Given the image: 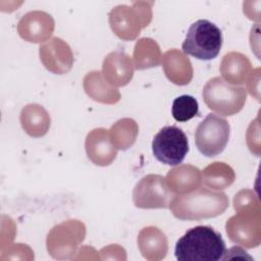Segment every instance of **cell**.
Segmentation results:
<instances>
[{"label":"cell","instance_id":"2e32d148","mask_svg":"<svg viewBox=\"0 0 261 261\" xmlns=\"http://www.w3.org/2000/svg\"><path fill=\"white\" fill-rule=\"evenodd\" d=\"M137 242L142 256L149 261L162 260L167 254V238L156 226L142 228L138 234Z\"/></svg>","mask_w":261,"mask_h":261},{"label":"cell","instance_id":"cb8c5ba5","mask_svg":"<svg viewBox=\"0 0 261 261\" xmlns=\"http://www.w3.org/2000/svg\"><path fill=\"white\" fill-rule=\"evenodd\" d=\"M199 105L196 98L190 95H181L172 102L171 113L176 121L185 122L198 114Z\"/></svg>","mask_w":261,"mask_h":261},{"label":"cell","instance_id":"44dd1931","mask_svg":"<svg viewBox=\"0 0 261 261\" xmlns=\"http://www.w3.org/2000/svg\"><path fill=\"white\" fill-rule=\"evenodd\" d=\"M134 65L137 69H146L159 65L162 54L157 42L151 38H141L134 48Z\"/></svg>","mask_w":261,"mask_h":261},{"label":"cell","instance_id":"3957f363","mask_svg":"<svg viewBox=\"0 0 261 261\" xmlns=\"http://www.w3.org/2000/svg\"><path fill=\"white\" fill-rule=\"evenodd\" d=\"M152 1H135L130 5L120 4L111 9L108 20L112 32L123 41H133L152 20Z\"/></svg>","mask_w":261,"mask_h":261},{"label":"cell","instance_id":"484cf974","mask_svg":"<svg viewBox=\"0 0 261 261\" xmlns=\"http://www.w3.org/2000/svg\"><path fill=\"white\" fill-rule=\"evenodd\" d=\"M259 117H257L254 121L251 122V124L248 127L246 138H247V144L252 153H254L256 156H259L260 154V126H259Z\"/></svg>","mask_w":261,"mask_h":261},{"label":"cell","instance_id":"52a82bcc","mask_svg":"<svg viewBox=\"0 0 261 261\" xmlns=\"http://www.w3.org/2000/svg\"><path fill=\"white\" fill-rule=\"evenodd\" d=\"M229 135L228 121L217 114L210 113L199 123L195 133V143L204 156L214 157L225 149Z\"/></svg>","mask_w":261,"mask_h":261},{"label":"cell","instance_id":"ac0fdd59","mask_svg":"<svg viewBox=\"0 0 261 261\" xmlns=\"http://www.w3.org/2000/svg\"><path fill=\"white\" fill-rule=\"evenodd\" d=\"M219 70L225 82L238 86L247 83L253 68L250 59L245 54L232 51L223 56Z\"/></svg>","mask_w":261,"mask_h":261},{"label":"cell","instance_id":"6da1fadb","mask_svg":"<svg viewBox=\"0 0 261 261\" xmlns=\"http://www.w3.org/2000/svg\"><path fill=\"white\" fill-rule=\"evenodd\" d=\"M225 193L199 188L193 192L174 196L169 209L180 220H201L222 214L228 207Z\"/></svg>","mask_w":261,"mask_h":261},{"label":"cell","instance_id":"30bf717a","mask_svg":"<svg viewBox=\"0 0 261 261\" xmlns=\"http://www.w3.org/2000/svg\"><path fill=\"white\" fill-rule=\"evenodd\" d=\"M226 233L231 242L247 249L256 248L261 243L260 210L239 211L227 219Z\"/></svg>","mask_w":261,"mask_h":261},{"label":"cell","instance_id":"8992f818","mask_svg":"<svg viewBox=\"0 0 261 261\" xmlns=\"http://www.w3.org/2000/svg\"><path fill=\"white\" fill-rule=\"evenodd\" d=\"M86 237V226L77 219L65 220L51 228L46 239L49 255L57 260L73 259Z\"/></svg>","mask_w":261,"mask_h":261},{"label":"cell","instance_id":"ba28073f","mask_svg":"<svg viewBox=\"0 0 261 261\" xmlns=\"http://www.w3.org/2000/svg\"><path fill=\"white\" fill-rule=\"evenodd\" d=\"M152 150L155 158L163 164L178 165L189 151V141L181 128L168 125L155 135Z\"/></svg>","mask_w":261,"mask_h":261},{"label":"cell","instance_id":"e0dca14e","mask_svg":"<svg viewBox=\"0 0 261 261\" xmlns=\"http://www.w3.org/2000/svg\"><path fill=\"white\" fill-rule=\"evenodd\" d=\"M166 181L174 195H182L199 189L202 185L201 170L191 164H181L171 168L167 175Z\"/></svg>","mask_w":261,"mask_h":261},{"label":"cell","instance_id":"7402d4cb","mask_svg":"<svg viewBox=\"0 0 261 261\" xmlns=\"http://www.w3.org/2000/svg\"><path fill=\"white\" fill-rule=\"evenodd\" d=\"M236 179L234 170L224 162H213L206 166L202 173L204 185L212 190L220 191L230 187Z\"/></svg>","mask_w":261,"mask_h":261},{"label":"cell","instance_id":"4316f807","mask_svg":"<svg viewBox=\"0 0 261 261\" xmlns=\"http://www.w3.org/2000/svg\"><path fill=\"white\" fill-rule=\"evenodd\" d=\"M247 88L251 96L259 100L260 97V90H259V85H260V68H256L252 70L251 75L249 76L247 81Z\"/></svg>","mask_w":261,"mask_h":261},{"label":"cell","instance_id":"5bb4252c","mask_svg":"<svg viewBox=\"0 0 261 261\" xmlns=\"http://www.w3.org/2000/svg\"><path fill=\"white\" fill-rule=\"evenodd\" d=\"M134 71V61L122 51H112L103 60L102 74L113 87L126 86L132 81Z\"/></svg>","mask_w":261,"mask_h":261},{"label":"cell","instance_id":"7a4b0ae2","mask_svg":"<svg viewBox=\"0 0 261 261\" xmlns=\"http://www.w3.org/2000/svg\"><path fill=\"white\" fill-rule=\"evenodd\" d=\"M225 252L221 234L208 225L189 229L175 244L174 254L178 261H218Z\"/></svg>","mask_w":261,"mask_h":261},{"label":"cell","instance_id":"d4e9b609","mask_svg":"<svg viewBox=\"0 0 261 261\" xmlns=\"http://www.w3.org/2000/svg\"><path fill=\"white\" fill-rule=\"evenodd\" d=\"M233 208L237 212L248 210H260V203L254 191L244 189L238 192L233 197Z\"/></svg>","mask_w":261,"mask_h":261},{"label":"cell","instance_id":"4fadbf2b","mask_svg":"<svg viewBox=\"0 0 261 261\" xmlns=\"http://www.w3.org/2000/svg\"><path fill=\"white\" fill-rule=\"evenodd\" d=\"M85 149L88 158L98 166L110 165L117 155V149L111 142L109 132L103 127L94 128L87 135Z\"/></svg>","mask_w":261,"mask_h":261},{"label":"cell","instance_id":"ffe728a7","mask_svg":"<svg viewBox=\"0 0 261 261\" xmlns=\"http://www.w3.org/2000/svg\"><path fill=\"white\" fill-rule=\"evenodd\" d=\"M19 120L23 130L33 138L45 136L50 128V115L40 104L25 105L20 111Z\"/></svg>","mask_w":261,"mask_h":261},{"label":"cell","instance_id":"d6986e66","mask_svg":"<svg viewBox=\"0 0 261 261\" xmlns=\"http://www.w3.org/2000/svg\"><path fill=\"white\" fill-rule=\"evenodd\" d=\"M83 87L86 94L99 103L111 105L117 103L121 98L119 91L111 86L99 70L88 72L84 77Z\"/></svg>","mask_w":261,"mask_h":261},{"label":"cell","instance_id":"5b68a950","mask_svg":"<svg viewBox=\"0 0 261 261\" xmlns=\"http://www.w3.org/2000/svg\"><path fill=\"white\" fill-rule=\"evenodd\" d=\"M222 46L220 29L207 19H199L191 24L181 45L182 51L201 60L215 58Z\"/></svg>","mask_w":261,"mask_h":261},{"label":"cell","instance_id":"9a60e30c","mask_svg":"<svg viewBox=\"0 0 261 261\" xmlns=\"http://www.w3.org/2000/svg\"><path fill=\"white\" fill-rule=\"evenodd\" d=\"M162 68L166 77L178 86L188 85L193 79V66L190 59L178 49L166 51L162 58Z\"/></svg>","mask_w":261,"mask_h":261},{"label":"cell","instance_id":"8fae6325","mask_svg":"<svg viewBox=\"0 0 261 261\" xmlns=\"http://www.w3.org/2000/svg\"><path fill=\"white\" fill-rule=\"evenodd\" d=\"M41 62L47 70L55 74L67 73L73 65V54L69 45L58 37H54L39 48Z\"/></svg>","mask_w":261,"mask_h":261},{"label":"cell","instance_id":"9c48e42d","mask_svg":"<svg viewBox=\"0 0 261 261\" xmlns=\"http://www.w3.org/2000/svg\"><path fill=\"white\" fill-rule=\"evenodd\" d=\"M174 196L165 177L160 174H148L135 186L133 202L141 209L167 208Z\"/></svg>","mask_w":261,"mask_h":261},{"label":"cell","instance_id":"277c9868","mask_svg":"<svg viewBox=\"0 0 261 261\" xmlns=\"http://www.w3.org/2000/svg\"><path fill=\"white\" fill-rule=\"evenodd\" d=\"M202 96L209 109L223 116H231L245 106L247 90L228 84L220 76H215L206 83Z\"/></svg>","mask_w":261,"mask_h":261},{"label":"cell","instance_id":"7c38bea8","mask_svg":"<svg viewBox=\"0 0 261 261\" xmlns=\"http://www.w3.org/2000/svg\"><path fill=\"white\" fill-rule=\"evenodd\" d=\"M55 21L53 17L41 10H34L21 16L17 23V33L21 39L30 43H42L53 34Z\"/></svg>","mask_w":261,"mask_h":261},{"label":"cell","instance_id":"603a6c76","mask_svg":"<svg viewBox=\"0 0 261 261\" xmlns=\"http://www.w3.org/2000/svg\"><path fill=\"white\" fill-rule=\"evenodd\" d=\"M108 132L115 148L117 150H126L135 144L139 134V125L134 119L125 117L112 124Z\"/></svg>","mask_w":261,"mask_h":261}]
</instances>
